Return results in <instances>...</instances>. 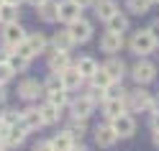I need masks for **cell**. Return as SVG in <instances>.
Listing matches in <instances>:
<instances>
[{"label":"cell","instance_id":"obj_4","mask_svg":"<svg viewBox=\"0 0 159 151\" xmlns=\"http://www.w3.org/2000/svg\"><path fill=\"white\" fill-rule=\"evenodd\" d=\"M108 123L113 126V131H116L118 138H131V136L136 133V120H134V115H128V113L116 115V118L108 120Z\"/></svg>","mask_w":159,"mask_h":151},{"label":"cell","instance_id":"obj_46","mask_svg":"<svg viewBox=\"0 0 159 151\" xmlns=\"http://www.w3.org/2000/svg\"><path fill=\"white\" fill-rule=\"evenodd\" d=\"M0 151H5V141H0Z\"/></svg>","mask_w":159,"mask_h":151},{"label":"cell","instance_id":"obj_27","mask_svg":"<svg viewBox=\"0 0 159 151\" xmlns=\"http://www.w3.org/2000/svg\"><path fill=\"white\" fill-rule=\"evenodd\" d=\"M11 21H18V5L3 3L0 5V23H11Z\"/></svg>","mask_w":159,"mask_h":151},{"label":"cell","instance_id":"obj_2","mask_svg":"<svg viewBox=\"0 0 159 151\" xmlns=\"http://www.w3.org/2000/svg\"><path fill=\"white\" fill-rule=\"evenodd\" d=\"M128 49L136 54V56H149L157 49V44H154V38H152V33H149V28H141V31H136L134 36H131V41H128Z\"/></svg>","mask_w":159,"mask_h":151},{"label":"cell","instance_id":"obj_10","mask_svg":"<svg viewBox=\"0 0 159 151\" xmlns=\"http://www.w3.org/2000/svg\"><path fill=\"white\" fill-rule=\"evenodd\" d=\"M116 141H118V136H116V131H113L111 123H103V126L95 128V144L100 149H111Z\"/></svg>","mask_w":159,"mask_h":151},{"label":"cell","instance_id":"obj_29","mask_svg":"<svg viewBox=\"0 0 159 151\" xmlns=\"http://www.w3.org/2000/svg\"><path fill=\"white\" fill-rule=\"evenodd\" d=\"M69 90H54V92H44L46 95V100H49V103H54L57 108H64L67 103H69Z\"/></svg>","mask_w":159,"mask_h":151},{"label":"cell","instance_id":"obj_28","mask_svg":"<svg viewBox=\"0 0 159 151\" xmlns=\"http://www.w3.org/2000/svg\"><path fill=\"white\" fill-rule=\"evenodd\" d=\"M28 62H31V59H26V56L16 54V51H11V56H8V64H11L13 72H26V69H28Z\"/></svg>","mask_w":159,"mask_h":151},{"label":"cell","instance_id":"obj_45","mask_svg":"<svg viewBox=\"0 0 159 151\" xmlns=\"http://www.w3.org/2000/svg\"><path fill=\"white\" fill-rule=\"evenodd\" d=\"M69 151H87V149H85V146H77V144H75V146L69 149Z\"/></svg>","mask_w":159,"mask_h":151},{"label":"cell","instance_id":"obj_9","mask_svg":"<svg viewBox=\"0 0 159 151\" xmlns=\"http://www.w3.org/2000/svg\"><path fill=\"white\" fill-rule=\"evenodd\" d=\"M59 77H62V85L69 90V92H72V90H80V85L85 82V77L80 74V69H77L75 64H69L67 69H62V72H59Z\"/></svg>","mask_w":159,"mask_h":151},{"label":"cell","instance_id":"obj_24","mask_svg":"<svg viewBox=\"0 0 159 151\" xmlns=\"http://www.w3.org/2000/svg\"><path fill=\"white\" fill-rule=\"evenodd\" d=\"M39 110H41L44 126H52V123H57V120H59V110H62V108H57L54 103H49V100H46L44 105H39Z\"/></svg>","mask_w":159,"mask_h":151},{"label":"cell","instance_id":"obj_25","mask_svg":"<svg viewBox=\"0 0 159 151\" xmlns=\"http://www.w3.org/2000/svg\"><path fill=\"white\" fill-rule=\"evenodd\" d=\"M152 0H126V11L128 13H134V16H144L152 11Z\"/></svg>","mask_w":159,"mask_h":151},{"label":"cell","instance_id":"obj_17","mask_svg":"<svg viewBox=\"0 0 159 151\" xmlns=\"http://www.w3.org/2000/svg\"><path fill=\"white\" fill-rule=\"evenodd\" d=\"M39 92H44V87L36 82V79H23L21 85H18V95H21L23 100H36Z\"/></svg>","mask_w":159,"mask_h":151},{"label":"cell","instance_id":"obj_1","mask_svg":"<svg viewBox=\"0 0 159 151\" xmlns=\"http://www.w3.org/2000/svg\"><path fill=\"white\" fill-rule=\"evenodd\" d=\"M126 103H128V110H141V113H152L154 110V97L152 92L146 90V85H139L136 90H131V92L126 95Z\"/></svg>","mask_w":159,"mask_h":151},{"label":"cell","instance_id":"obj_32","mask_svg":"<svg viewBox=\"0 0 159 151\" xmlns=\"http://www.w3.org/2000/svg\"><path fill=\"white\" fill-rule=\"evenodd\" d=\"M13 51H16V54H21V56H26V59H34V56H36V51L31 49V44H28V38H23L21 44H16V46H13Z\"/></svg>","mask_w":159,"mask_h":151},{"label":"cell","instance_id":"obj_18","mask_svg":"<svg viewBox=\"0 0 159 151\" xmlns=\"http://www.w3.org/2000/svg\"><path fill=\"white\" fill-rule=\"evenodd\" d=\"M95 16L100 18V21H108L113 13H118V5H116V0H95Z\"/></svg>","mask_w":159,"mask_h":151},{"label":"cell","instance_id":"obj_6","mask_svg":"<svg viewBox=\"0 0 159 151\" xmlns=\"http://www.w3.org/2000/svg\"><path fill=\"white\" fill-rule=\"evenodd\" d=\"M77 18H82V5L77 0H62L59 3V21H64L67 26L75 23Z\"/></svg>","mask_w":159,"mask_h":151},{"label":"cell","instance_id":"obj_40","mask_svg":"<svg viewBox=\"0 0 159 151\" xmlns=\"http://www.w3.org/2000/svg\"><path fill=\"white\" fill-rule=\"evenodd\" d=\"M152 141H154V146L159 149V131H154V133H152Z\"/></svg>","mask_w":159,"mask_h":151},{"label":"cell","instance_id":"obj_15","mask_svg":"<svg viewBox=\"0 0 159 151\" xmlns=\"http://www.w3.org/2000/svg\"><path fill=\"white\" fill-rule=\"evenodd\" d=\"M72 64V59H69V51H62V49H54L52 54H49V69L52 72H62Z\"/></svg>","mask_w":159,"mask_h":151},{"label":"cell","instance_id":"obj_26","mask_svg":"<svg viewBox=\"0 0 159 151\" xmlns=\"http://www.w3.org/2000/svg\"><path fill=\"white\" fill-rule=\"evenodd\" d=\"M90 85L105 90V87H111V85H113V79H111V74L105 72V67H98V69H95V74L90 77Z\"/></svg>","mask_w":159,"mask_h":151},{"label":"cell","instance_id":"obj_42","mask_svg":"<svg viewBox=\"0 0 159 151\" xmlns=\"http://www.w3.org/2000/svg\"><path fill=\"white\" fill-rule=\"evenodd\" d=\"M5 103V90H3V85H0V105Z\"/></svg>","mask_w":159,"mask_h":151},{"label":"cell","instance_id":"obj_3","mask_svg":"<svg viewBox=\"0 0 159 151\" xmlns=\"http://www.w3.org/2000/svg\"><path fill=\"white\" fill-rule=\"evenodd\" d=\"M131 77H134L136 85H149V82H154V79H157V67L149 62L146 56H141V59L131 67Z\"/></svg>","mask_w":159,"mask_h":151},{"label":"cell","instance_id":"obj_31","mask_svg":"<svg viewBox=\"0 0 159 151\" xmlns=\"http://www.w3.org/2000/svg\"><path fill=\"white\" fill-rule=\"evenodd\" d=\"M69 133L72 136H85V131H87V123H85V118H72V123H69Z\"/></svg>","mask_w":159,"mask_h":151},{"label":"cell","instance_id":"obj_33","mask_svg":"<svg viewBox=\"0 0 159 151\" xmlns=\"http://www.w3.org/2000/svg\"><path fill=\"white\" fill-rule=\"evenodd\" d=\"M0 120H3L5 126H16V123H21V113H18V110H5V113L0 115Z\"/></svg>","mask_w":159,"mask_h":151},{"label":"cell","instance_id":"obj_39","mask_svg":"<svg viewBox=\"0 0 159 151\" xmlns=\"http://www.w3.org/2000/svg\"><path fill=\"white\" fill-rule=\"evenodd\" d=\"M8 131H11V126H5L3 120H0V141H5V136H8Z\"/></svg>","mask_w":159,"mask_h":151},{"label":"cell","instance_id":"obj_47","mask_svg":"<svg viewBox=\"0 0 159 151\" xmlns=\"http://www.w3.org/2000/svg\"><path fill=\"white\" fill-rule=\"evenodd\" d=\"M152 3H159V0H152Z\"/></svg>","mask_w":159,"mask_h":151},{"label":"cell","instance_id":"obj_22","mask_svg":"<svg viewBox=\"0 0 159 151\" xmlns=\"http://www.w3.org/2000/svg\"><path fill=\"white\" fill-rule=\"evenodd\" d=\"M108 31H116V33H123V31H128V16H123L121 11L118 13H113L111 18H108Z\"/></svg>","mask_w":159,"mask_h":151},{"label":"cell","instance_id":"obj_12","mask_svg":"<svg viewBox=\"0 0 159 151\" xmlns=\"http://www.w3.org/2000/svg\"><path fill=\"white\" fill-rule=\"evenodd\" d=\"M95 100H90V97H87V95H80L77 100H75V103H72V118H90V113H93V110H95Z\"/></svg>","mask_w":159,"mask_h":151},{"label":"cell","instance_id":"obj_48","mask_svg":"<svg viewBox=\"0 0 159 151\" xmlns=\"http://www.w3.org/2000/svg\"><path fill=\"white\" fill-rule=\"evenodd\" d=\"M0 5H3V0H0Z\"/></svg>","mask_w":159,"mask_h":151},{"label":"cell","instance_id":"obj_41","mask_svg":"<svg viewBox=\"0 0 159 151\" xmlns=\"http://www.w3.org/2000/svg\"><path fill=\"white\" fill-rule=\"evenodd\" d=\"M77 3H80V5H82V8H87V5H93V3H95V0H77Z\"/></svg>","mask_w":159,"mask_h":151},{"label":"cell","instance_id":"obj_43","mask_svg":"<svg viewBox=\"0 0 159 151\" xmlns=\"http://www.w3.org/2000/svg\"><path fill=\"white\" fill-rule=\"evenodd\" d=\"M26 3H31L34 8H39V5H41V3H44V0H26Z\"/></svg>","mask_w":159,"mask_h":151},{"label":"cell","instance_id":"obj_20","mask_svg":"<svg viewBox=\"0 0 159 151\" xmlns=\"http://www.w3.org/2000/svg\"><path fill=\"white\" fill-rule=\"evenodd\" d=\"M23 141H26V126L23 123L11 126V131H8V136H5V144L8 146H21Z\"/></svg>","mask_w":159,"mask_h":151},{"label":"cell","instance_id":"obj_44","mask_svg":"<svg viewBox=\"0 0 159 151\" xmlns=\"http://www.w3.org/2000/svg\"><path fill=\"white\" fill-rule=\"evenodd\" d=\"M3 3H11V5H21L23 0H3Z\"/></svg>","mask_w":159,"mask_h":151},{"label":"cell","instance_id":"obj_5","mask_svg":"<svg viewBox=\"0 0 159 151\" xmlns=\"http://www.w3.org/2000/svg\"><path fill=\"white\" fill-rule=\"evenodd\" d=\"M0 36H3V44L13 51V46H16V44H21L28 33L23 31V26L18 23V21H11V23H3V31H0Z\"/></svg>","mask_w":159,"mask_h":151},{"label":"cell","instance_id":"obj_13","mask_svg":"<svg viewBox=\"0 0 159 151\" xmlns=\"http://www.w3.org/2000/svg\"><path fill=\"white\" fill-rule=\"evenodd\" d=\"M21 123L26 126V131H39L44 126V118H41V110L39 108H26L21 113Z\"/></svg>","mask_w":159,"mask_h":151},{"label":"cell","instance_id":"obj_30","mask_svg":"<svg viewBox=\"0 0 159 151\" xmlns=\"http://www.w3.org/2000/svg\"><path fill=\"white\" fill-rule=\"evenodd\" d=\"M26 38H28V44H31V49H34L36 54H41L44 49H46V38H44V33H28Z\"/></svg>","mask_w":159,"mask_h":151},{"label":"cell","instance_id":"obj_19","mask_svg":"<svg viewBox=\"0 0 159 151\" xmlns=\"http://www.w3.org/2000/svg\"><path fill=\"white\" fill-rule=\"evenodd\" d=\"M52 141V149L54 151H69L75 146V136L69 133V131H62V133H57L54 138H49Z\"/></svg>","mask_w":159,"mask_h":151},{"label":"cell","instance_id":"obj_14","mask_svg":"<svg viewBox=\"0 0 159 151\" xmlns=\"http://www.w3.org/2000/svg\"><path fill=\"white\" fill-rule=\"evenodd\" d=\"M36 11H39V18H41L44 23H54V21H59V3H57V0H44V3L39 5Z\"/></svg>","mask_w":159,"mask_h":151},{"label":"cell","instance_id":"obj_21","mask_svg":"<svg viewBox=\"0 0 159 151\" xmlns=\"http://www.w3.org/2000/svg\"><path fill=\"white\" fill-rule=\"evenodd\" d=\"M72 46H77V44H75L72 33H69V28H64V31H57V33H54V49H62V51H72Z\"/></svg>","mask_w":159,"mask_h":151},{"label":"cell","instance_id":"obj_35","mask_svg":"<svg viewBox=\"0 0 159 151\" xmlns=\"http://www.w3.org/2000/svg\"><path fill=\"white\" fill-rule=\"evenodd\" d=\"M149 33H152V38H154V44L159 46V18H157V21H154L152 26H149Z\"/></svg>","mask_w":159,"mask_h":151},{"label":"cell","instance_id":"obj_7","mask_svg":"<svg viewBox=\"0 0 159 151\" xmlns=\"http://www.w3.org/2000/svg\"><path fill=\"white\" fill-rule=\"evenodd\" d=\"M69 33H72L75 44H85L93 38V23L85 21V18H77L75 23H69Z\"/></svg>","mask_w":159,"mask_h":151},{"label":"cell","instance_id":"obj_37","mask_svg":"<svg viewBox=\"0 0 159 151\" xmlns=\"http://www.w3.org/2000/svg\"><path fill=\"white\" fill-rule=\"evenodd\" d=\"M152 131H159V110H152Z\"/></svg>","mask_w":159,"mask_h":151},{"label":"cell","instance_id":"obj_8","mask_svg":"<svg viewBox=\"0 0 159 151\" xmlns=\"http://www.w3.org/2000/svg\"><path fill=\"white\" fill-rule=\"evenodd\" d=\"M123 49V33H116V31H105L100 36V51L105 54H116Z\"/></svg>","mask_w":159,"mask_h":151},{"label":"cell","instance_id":"obj_38","mask_svg":"<svg viewBox=\"0 0 159 151\" xmlns=\"http://www.w3.org/2000/svg\"><path fill=\"white\" fill-rule=\"evenodd\" d=\"M8 56H11V49L3 44V46H0V62H8Z\"/></svg>","mask_w":159,"mask_h":151},{"label":"cell","instance_id":"obj_36","mask_svg":"<svg viewBox=\"0 0 159 151\" xmlns=\"http://www.w3.org/2000/svg\"><path fill=\"white\" fill-rule=\"evenodd\" d=\"M31 151H54V149H52V141H39Z\"/></svg>","mask_w":159,"mask_h":151},{"label":"cell","instance_id":"obj_23","mask_svg":"<svg viewBox=\"0 0 159 151\" xmlns=\"http://www.w3.org/2000/svg\"><path fill=\"white\" fill-rule=\"evenodd\" d=\"M75 67L80 69V74H82L85 79H90L95 74V69H98V62H95L93 56H80L77 62H75Z\"/></svg>","mask_w":159,"mask_h":151},{"label":"cell","instance_id":"obj_34","mask_svg":"<svg viewBox=\"0 0 159 151\" xmlns=\"http://www.w3.org/2000/svg\"><path fill=\"white\" fill-rule=\"evenodd\" d=\"M11 77H13V69H11V64H8V62H0V85H5Z\"/></svg>","mask_w":159,"mask_h":151},{"label":"cell","instance_id":"obj_16","mask_svg":"<svg viewBox=\"0 0 159 151\" xmlns=\"http://www.w3.org/2000/svg\"><path fill=\"white\" fill-rule=\"evenodd\" d=\"M103 67H105V72L111 74V79H113V82H121V79H123V74H126V64H123V59H116L113 54H111V59H108Z\"/></svg>","mask_w":159,"mask_h":151},{"label":"cell","instance_id":"obj_11","mask_svg":"<svg viewBox=\"0 0 159 151\" xmlns=\"http://www.w3.org/2000/svg\"><path fill=\"white\" fill-rule=\"evenodd\" d=\"M126 110H128L126 97H105L103 100V113H105L108 120L116 118V115H121V113H126Z\"/></svg>","mask_w":159,"mask_h":151}]
</instances>
